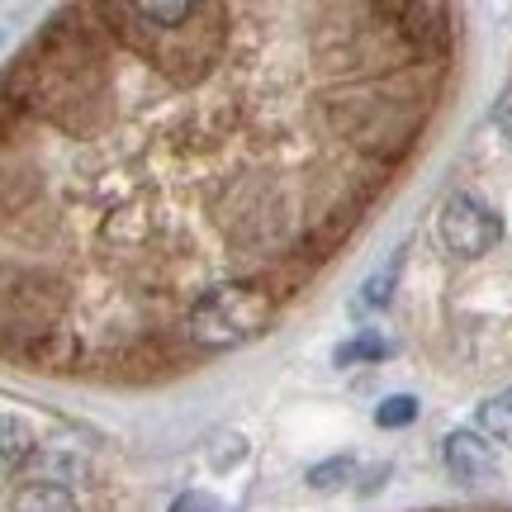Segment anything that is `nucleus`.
Instances as JSON below:
<instances>
[{
    "label": "nucleus",
    "mask_w": 512,
    "mask_h": 512,
    "mask_svg": "<svg viewBox=\"0 0 512 512\" xmlns=\"http://www.w3.org/2000/svg\"><path fill=\"white\" fill-rule=\"evenodd\" d=\"M323 119L370 162H399L427 128V95L394 81H356L323 100Z\"/></svg>",
    "instance_id": "1"
},
{
    "label": "nucleus",
    "mask_w": 512,
    "mask_h": 512,
    "mask_svg": "<svg viewBox=\"0 0 512 512\" xmlns=\"http://www.w3.org/2000/svg\"><path fill=\"white\" fill-rule=\"evenodd\" d=\"M219 228L238 252H285L294 238V200L280 176H233L219 190Z\"/></svg>",
    "instance_id": "2"
},
{
    "label": "nucleus",
    "mask_w": 512,
    "mask_h": 512,
    "mask_svg": "<svg viewBox=\"0 0 512 512\" xmlns=\"http://www.w3.org/2000/svg\"><path fill=\"white\" fill-rule=\"evenodd\" d=\"M100 15L114 19V34L124 38L133 53H143L152 67H162L176 81H200L214 67V57H219L223 24L219 10H209V5H200V15L176 24V29H152L128 5H100Z\"/></svg>",
    "instance_id": "3"
},
{
    "label": "nucleus",
    "mask_w": 512,
    "mask_h": 512,
    "mask_svg": "<svg viewBox=\"0 0 512 512\" xmlns=\"http://www.w3.org/2000/svg\"><path fill=\"white\" fill-rule=\"evenodd\" d=\"M275 294L261 280H223L185 309V337L200 351H233L275 323Z\"/></svg>",
    "instance_id": "4"
},
{
    "label": "nucleus",
    "mask_w": 512,
    "mask_h": 512,
    "mask_svg": "<svg viewBox=\"0 0 512 512\" xmlns=\"http://www.w3.org/2000/svg\"><path fill=\"white\" fill-rule=\"evenodd\" d=\"M437 242L456 261H479L503 242V214L475 190H451L437 209Z\"/></svg>",
    "instance_id": "5"
},
{
    "label": "nucleus",
    "mask_w": 512,
    "mask_h": 512,
    "mask_svg": "<svg viewBox=\"0 0 512 512\" xmlns=\"http://www.w3.org/2000/svg\"><path fill=\"white\" fill-rule=\"evenodd\" d=\"M384 10L399 24L403 43L413 48L418 62H432L446 53V43H451V10L446 5H384Z\"/></svg>",
    "instance_id": "6"
},
{
    "label": "nucleus",
    "mask_w": 512,
    "mask_h": 512,
    "mask_svg": "<svg viewBox=\"0 0 512 512\" xmlns=\"http://www.w3.org/2000/svg\"><path fill=\"white\" fill-rule=\"evenodd\" d=\"M441 460H446L456 484H489L498 475V451L479 437L475 427H460V432L441 441Z\"/></svg>",
    "instance_id": "7"
},
{
    "label": "nucleus",
    "mask_w": 512,
    "mask_h": 512,
    "mask_svg": "<svg viewBox=\"0 0 512 512\" xmlns=\"http://www.w3.org/2000/svg\"><path fill=\"white\" fill-rule=\"evenodd\" d=\"M15 351L29 361V366H43V370H67L76 361V337L72 328H62V323H53V328L43 332H29V337H19Z\"/></svg>",
    "instance_id": "8"
},
{
    "label": "nucleus",
    "mask_w": 512,
    "mask_h": 512,
    "mask_svg": "<svg viewBox=\"0 0 512 512\" xmlns=\"http://www.w3.org/2000/svg\"><path fill=\"white\" fill-rule=\"evenodd\" d=\"M76 479H86V456H76L67 446H48V451L34 446V456L24 465V484H57V489H72Z\"/></svg>",
    "instance_id": "9"
},
{
    "label": "nucleus",
    "mask_w": 512,
    "mask_h": 512,
    "mask_svg": "<svg viewBox=\"0 0 512 512\" xmlns=\"http://www.w3.org/2000/svg\"><path fill=\"white\" fill-rule=\"evenodd\" d=\"M403 256H408V247H394L389 252V261L384 266H375V271L361 280V294H356V304H351V313H380L394 304V290H399V275H403Z\"/></svg>",
    "instance_id": "10"
},
{
    "label": "nucleus",
    "mask_w": 512,
    "mask_h": 512,
    "mask_svg": "<svg viewBox=\"0 0 512 512\" xmlns=\"http://www.w3.org/2000/svg\"><path fill=\"white\" fill-rule=\"evenodd\" d=\"M475 432L489 441V446H508V451H512V384H508V389H498L494 399L479 403Z\"/></svg>",
    "instance_id": "11"
},
{
    "label": "nucleus",
    "mask_w": 512,
    "mask_h": 512,
    "mask_svg": "<svg viewBox=\"0 0 512 512\" xmlns=\"http://www.w3.org/2000/svg\"><path fill=\"white\" fill-rule=\"evenodd\" d=\"M29 456H34V432H29V422L0 413V475L24 470Z\"/></svg>",
    "instance_id": "12"
},
{
    "label": "nucleus",
    "mask_w": 512,
    "mask_h": 512,
    "mask_svg": "<svg viewBox=\"0 0 512 512\" xmlns=\"http://www.w3.org/2000/svg\"><path fill=\"white\" fill-rule=\"evenodd\" d=\"M10 512H81L72 489L57 484H19L10 494Z\"/></svg>",
    "instance_id": "13"
},
{
    "label": "nucleus",
    "mask_w": 512,
    "mask_h": 512,
    "mask_svg": "<svg viewBox=\"0 0 512 512\" xmlns=\"http://www.w3.org/2000/svg\"><path fill=\"white\" fill-rule=\"evenodd\" d=\"M128 10L143 24H152V29H176V24L200 15V5H190V0H133Z\"/></svg>",
    "instance_id": "14"
},
{
    "label": "nucleus",
    "mask_w": 512,
    "mask_h": 512,
    "mask_svg": "<svg viewBox=\"0 0 512 512\" xmlns=\"http://www.w3.org/2000/svg\"><path fill=\"white\" fill-rule=\"evenodd\" d=\"M356 475V456H332V460H318L309 465V489L313 494H337V489H347V479Z\"/></svg>",
    "instance_id": "15"
},
{
    "label": "nucleus",
    "mask_w": 512,
    "mask_h": 512,
    "mask_svg": "<svg viewBox=\"0 0 512 512\" xmlns=\"http://www.w3.org/2000/svg\"><path fill=\"white\" fill-rule=\"evenodd\" d=\"M389 351H394V347L384 342L380 332H375V328H361L356 337H351V342H342V347H337V366H356V361H384Z\"/></svg>",
    "instance_id": "16"
},
{
    "label": "nucleus",
    "mask_w": 512,
    "mask_h": 512,
    "mask_svg": "<svg viewBox=\"0 0 512 512\" xmlns=\"http://www.w3.org/2000/svg\"><path fill=\"white\" fill-rule=\"evenodd\" d=\"M422 413L418 394H389V399L375 408V427H384V432H399V427H413Z\"/></svg>",
    "instance_id": "17"
},
{
    "label": "nucleus",
    "mask_w": 512,
    "mask_h": 512,
    "mask_svg": "<svg viewBox=\"0 0 512 512\" xmlns=\"http://www.w3.org/2000/svg\"><path fill=\"white\" fill-rule=\"evenodd\" d=\"M19 119H24V100H19V91L10 81H0V143L15 133Z\"/></svg>",
    "instance_id": "18"
},
{
    "label": "nucleus",
    "mask_w": 512,
    "mask_h": 512,
    "mask_svg": "<svg viewBox=\"0 0 512 512\" xmlns=\"http://www.w3.org/2000/svg\"><path fill=\"white\" fill-rule=\"evenodd\" d=\"M166 512H228L219 503V498H209V494H200V489H185L181 498H176V503H171V508Z\"/></svg>",
    "instance_id": "19"
},
{
    "label": "nucleus",
    "mask_w": 512,
    "mask_h": 512,
    "mask_svg": "<svg viewBox=\"0 0 512 512\" xmlns=\"http://www.w3.org/2000/svg\"><path fill=\"white\" fill-rule=\"evenodd\" d=\"M494 128L512 143V81L498 91V100H494Z\"/></svg>",
    "instance_id": "20"
},
{
    "label": "nucleus",
    "mask_w": 512,
    "mask_h": 512,
    "mask_svg": "<svg viewBox=\"0 0 512 512\" xmlns=\"http://www.w3.org/2000/svg\"><path fill=\"white\" fill-rule=\"evenodd\" d=\"M0 48H5V29H0Z\"/></svg>",
    "instance_id": "21"
}]
</instances>
